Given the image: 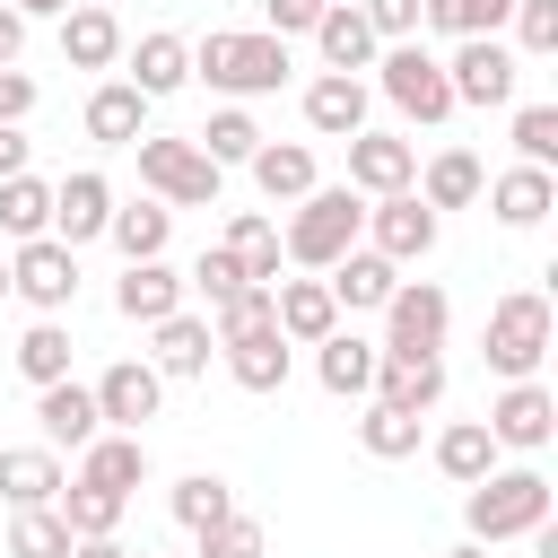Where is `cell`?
I'll list each match as a JSON object with an SVG mask.
<instances>
[{"label":"cell","instance_id":"obj_1","mask_svg":"<svg viewBox=\"0 0 558 558\" xmlns=\"http://www.w3.org/2000/svg\"><path fill=\"white\" fill-rule=\"evenodd\" d=\"M357 227H366V192H349V183H314L305 201H288L279 262H296V270H331V262L357 244Z\"/></svg>","mask_w":558,"mask_h":558},{"label":"cell","instance_id":"obj_2","mask_svg":"<svg viewBox=\"0 0 558 558\" xmlns=\"http://www.w3.org/2000/svg\"><path fill=\"white\" fill-rule=\"evenodd\" d=\"M549 497H558V488H549L532 462H514V471H488V480L462 488V523H471L480 549H497V541H532V532L549 523Z\"/></svg>","mask_w":558,"mask_h":558},{"label":"cell","instance_id":"obj_3","mask_svg":"<svg viewBox=\"0 0 558 558\" xmlns=\"http://www.w3.org/2000/svg\"><path fill=\"white\" fill-rule=\"evenodd\" d=\"M288 35H235V26H209L201 44H192V78H209L218 96H270V87H288Z\"/></svg>","mask_w":558,"mask_h":558},{"label":"cell","instance_id":"obj_4","mask_svg":"<svg viewBox=\"0 0 558 558\" xmlns=\"http://www.w3.org/2000/svg\"><path fill=\"white\" fill-rule=\"evenodd\" d=\"M480 357H488V375H497V384L541 375V357H549V296H541V288H506V296L488 305Z\"/></svg>","mask_w":558,"mask_h":558},{"label":"cell","instance_id":"obj_5","mask_svg":"<svg viewBox=\"0 0 558 558\" xmlns=\"http://www.w3.org/2000/svg\"><path fill=\"white\" fill-rule=\"evenodd\" d=\"M131 148H140V183H148L166 209H218L227 166H209L192 140H174V131H140Z\"/></svg>","mask_w":558,"mask_h":558},{"label":"cell","instance_id":"obj_6","mask_svg":"<svg viewBox=\"0 0 558 558\" xmlns=\"http://www.w3.org/2000/svg\"><path fill=\"white\" fill-rule=\"evenodd\" d=\"M375 87L410 113V122H445L453 113V87H445V61L418 44V35H401V44H384L375 52Z\"/></svg>","mask_w":558,"mask_h":558},{"label":"cell","instance_id":"obj_7","mask_svg":"<svg viewBox=\"0 0 558 558\" xmlns=\"http://www.w3.org/2000/svg\"><path fill=\"white\" fill-rule=\"evenodd\" d=\"M445 87H453V105H514L523 61H514V44H497V35H453Z\"/></svg>","mask_w":558,"mask_h":558},{"label":"cell","instance_id":"obj_8","mask_svg":"<svg viewBox=\"0 0 558 558\" xmlns=\"http://www.w3.org/2000/svg\"><path fill=\"white\" fill-rule=\"evenodd\" d=\"M436 227H445V218H436L418 192H375L357 235H366L384 262H401V270H410V262H427V253H436Z\"/></svg>","mask_w":558,"mask_h":558},{"label":"cell","instance_id":"obj_9","mask_svg":"<svg viewBox=\"0 0 558 558\" xmlns=\"http://www.w3.org/2000/svg\"><path fill=\"white\" fill-rule=\"evenodd\" d=\"M9 296H26L35 314H61V305L78 296V253H70L61 235H26V244L9 253Z\"/></svg>","mask_w":558,"mask_h":558},{"label":"cell","instance_id":"obj_10","mask_svg":"<svg viewBox=\"0 0 558 558\" xmlns=\"http://www.w3.org/2000/svg\"><path fill=\"white\" fill-rule=\"evenodd\" d=\"M375 314H384V340L375 349H445V331H453V296L436 279H401Z\"/></svg>","mask_w":558,"mask_h":558},{"label":"cell","instance_id":"obj_11","mask_svg":"<svg viewBox=\"0 0 558 558\" xmlns=\"http://www.w3.org/2000/svg\"><path fill=\"white\" fill-rule=\"evenodd\" d=\"M488 436H497V453H541V445L558 436V401H549V384H541V375L506 384V392L488 401Z\"/></svg>","mask_w":558,"mask_h":558},{"label":"cell","instance_id":"obj_12","mask_svg":"<svg viewBox=\"0 0 558 558\" xmlns=\"http://www.w3.org/2000/svg\"><path fill=\"white\" fill-rule=\"evenodd\" d=\"M87 392H96V418H105V427H131V436H140V418H157V401H166V375H157L148 357H113Z\"/></svg>","mask_w":558,"mask_h":558},{"label":"cell","instance_id":"obj_13","mask_svg":"<svg viewBox=\"0 0 558 558\" xmlns=\"http://www.w3.org/2000/svg\"><path fill=\"white\" fill-rule=\"evenodd\" d=\"M366 401H392V410H418V418H427V410L445 401V357H436V349H384Z\"/></svg>","mask_w":558,"mask_h":558},{"label":"cell","instance_id":"obj_14","mask_svg":"<svg viewBox=\"0 0 558 558\" xmlns=\"http://www.w3.org/2000/svg\"><path fill=\"white\" fill-rule=\"evenodd\" d=\"M105 218H113V183L96 174V166H78V174H61L52 183V235L78 253V244H96L105 235Z\"/></svg>","mask_w":558,"mask_h":558},{"label":"cell","instance_id":"obj_15","mask_svg":"<svg viewBox=\"0 0 558 558\" xmlns=\"http://www.w3.org/2000/svg\"><path fill=\"white\" fill-rule=\"evenodd\" d=\"M183 270L157 253V262H122V279H113V314L122 323H166V314H183Z\"/></svg>","mask_w":558,"mask_h":558},{"label":"cell","instance_id":"obj_16","mask_svg":"<svg viewBox=\"0 0 558 558\" xmlns=\"http://www.w3.org/2000/svg\"><path fill=\"white\" fill-rule=\"evenodd\" d=\"M122 44H131V35H122V17H113L105 0H70V9H61V61H70V70H113Z\"/></svg>","mask_w":558,"mask_h":558},{"label":"cell","instance_id":"obj_17","mask_svg":"<svg viewBox=\"0 0 558 558\" xmlns=\"http://www.w3.org/2000/svg\"><path fill=\"white\" fill-rule=\"evenodd\" d=\"M410 174H418V148L410 140H392V131H349V192H410Z\"/></svg>","mask_w":558,"mask_h":558},{"label":"cell","instance_id":"obj_18","mask_svg":"<svg viewBox=\"0 0 558 558\" xmlns=\"http://www.w3.org/2000/svg\"><path fill=\"white\" fill-rule=\"evenodd\" d=\"M323 288H331V305H340V314H375V305L401 288V262H384L375 244H349V253L323 270Z\"/></svg>","mask_w":558,"mask_h":558},{"label":"cell","instance_id":"obj_19","mask_svg":"<svg viewBox=\"0 0 558 558\" xmlns=\"http://www.w3.org/2000/svg\"><path fill=\"white\" fill-rule=\"evenodd\" d=\"M270 323H279L288 349H314L323 331H340V305H331L323 279H270Z\"/></svg>","mask_w":558,"mask_h":558},{"label":"cell","instance_id":"obj_20","mask_svg":"<svg viewBox=\"0 0 558 558\" xmlns=\"http://www.w3.org/2000/svg\"><path fill=\"white\" fill-rule=\"evenodd\" d=\"M35 427H44L52 453H78L105 418H96V392H87L78 375H61V384H35Z\"/></svg>","mask_w":558,"mask_h":558},{"label":"cell","instance_id":"obj_21","mask_svg":"<svg viewBox=\"0 0 558 558\" xmlns=\"http://www.w3.org/2000/svg\"><path fill=\"white\" fill-rule=\"evenodd\" d=\"M78 480H87V488L131 497V488L148 480V436H131V427H96V436L78 445Z\"/></svg>","mask_w":558,"mask_h":558},{"label":"cell","instance_id":"obj_22","mask_svg":"<svg viewBox=\"0 0 558 558\" xmlns=\"http://www.w3.org/2000/svg\"><path fill=\"white\" fill-rule=\"evenodd\" d=\"M218 357H227V375H235L244 392H279L296 349L279 340V323H253V331H227V340H218Z\"/></svg>","mask_w":558,"mask_h":558},{"label":"cell","instance_id":"obj_23","mask_svg":"<svg viewBox=\"0 0 558 558\" xmlns=\"http://www.w3.org/2000/svg\"><path fill=\"white\" fill-rule=\"evenodd\" d=\"M314 52H323V70H375L384 35L357 17V0H323V17H314Z\"/></svg>","mask_w":558,"mask_h":558},{"label":"cell","instance_id":"obj_24","mask_svg":"<svg viewBox=\"0 0 558 558\" xmlns=\"http://www.w3.org/2000/svg\"><path fill=\"white\" fill-rule=\"evenodd\" d=\"M122 61H131V87L157 105V96H174L183 78H192V44L174 35V26H148L140 44H122Z\"/></svg>","mask_w":558,"mask_h":558},{"label":"cell","instance_id":"obj_25","mask_svg":"<svg viewBox=\"0 0 558 558\" xmlns=\"http://www.w3.org/2000/svg\"><path fill=\"white\" fill-rule=\"evenodd\" d=\"M375 357H384V349L357 340V331H323V340H314V375H323L331 401H366V392H375Z\"/></svg>","mask_w":558,"mask_h":558},{"label":"cell","instance_id":"obj_26","mask_svg":"<svg viewBox=\"0 0 558 558\" xmlns=\"http://www.w3.org/2000/svg\"><path fill=\"white\" fill-rule=\"evenodd\" d=\"M305 131H323V140L366 131V78H357V70H323V78L305 87Z\"/></svg>","mask_w":558,"mask_h":558},{"label":"cell","instance_id":"obj_27","mask_svg":"<svg viewBox=\"0 0 558 558\" xmlns=\"http://www.w3.org/2000/svg\"><path fill=\"white\" fill-rule=\"evenodd\" d=\"M480 183H488V166H480L471 148H436V157L410 174V192H418L436 218H445V209H471V201H480Z\"/></svg>","mask_w":558,"mask_h":558},{"label":"cell","instance_id":"obj_28","mask_svg":"<svg viewBox=\"0 0 558 558\" xmlns=\"http://www.w3.org/2000/svg\"><path fill=\"white\" fill-rule=\"evenodd\" d=\"M480 192H488L497 227H541V218L558 209V174H549V166H506V174L480 183Z\"/></svg>","mask_w":558,"mask_h":558},{"label":"cell","instance_id":"obj_29","mask_svg":"<svg viewBox=\"0 0 558 558\" xmlns=\"http://www.w3.org/2000/svg\"><path fill=\"white\" fill-rule=\"evenodd\" d=\"M148 366L157 375H209V357H218V331H209V314H166V323H148Z\"/></svg>","mask_w":558,"mask_h":558},{"label":"cell","instance_id":"obj_30","mask_svg":"<svg viewBox=\"0 0 558 558\" xmlns=\"http://www.w3.org/2000/svg\"><path fill=\"white\" fill-rule=\"evenodd\" d=\"M61 453L52 445H0V506H52L61 497Z\"/></svg>","mask_w":558,"mask_h":558},{"label":"cell","instance_id":"obj_31","mask_svg":"<svg viewBox=\"0 0 558 558\" xmlns=\"http://www.w3.org/2000/svg\"><path fill=\"white\" fill-rule=\"evenodd\" d=\"M105 244H113L122 262H157V253L174 244V209H166V201H113Z\"/></svg>","mask_w":558,"mask_h":558},{"label":"cell","instance_id":"obj_32","mask_svg":"<svg viewBox=\"0 0 558 558\" xmlns=\"http://www.w3.org/2000/svg\"><path fill=\"white\" fill-rule=\"evenodd\" d=\"M140 131H148V96H140L131 78H96V96H87V140L131 148Z\"/></svg>","mask_w":558,"mask_h":558},{"label":"cell","instance_id":"obj_33","mask_svg":"<svg viewBox=\"0 0 558 558\" xmlns=\"http://www.w3.org/2000/svg\"><path fill=\"white\" fill-rule=\"evenodd\" d=\"M244 166H253L262 201H305V192L323 183V174H314V148H305V140H262V148H253Z\"/></svg>","mask_w":558,"mask_h":558},{"label":"cell","instance_id":"obj_34","mask_svg":"<svg viewBox=\"0 0 558 558\" xmlns=\"http://www.w3.org/2000/svg\"><path fill=\"white\" fill-rule=\"evenodd\" d=\"M436 471H445L453 488L488 480V471H497V436H488V418H453V427L436 436Z\"/></svg>","mask_w":558,"mask_h":558},{"label":"cell","instance_id":"obj_35","mask_svg":"<svg viewBox=\"0 0 558 558\" xmlns=\"http://www.w3.org/2000/svg\"><path fill=\"white\" fill-rule=\"evenodd\" d=\"M122 506H131V497L87 488V480H61V497H52V514L70 523V541H105V532H122Z\"/></svg>","mask_w":558,"mask_h":558},{"label":"cell","instance_id":"obj_36","mask_svg":"<svg viewBox=\"0 0 558 558\" xmlns=\"http://www.w3.org/2000/svg\"><path fill=\"white\" fill-rule=\"evenodd\" d=\"M0 235H9V244L52 235V183H44V174H9V183H0Z\"/></svg>","mask_w":558,"mask_h":558},{"label":"cell","instance_id":"obj_37","mask_svg":"<svg viewBox=\"0 0 558 558\" xmlns=\"http://www.w3.org/2000/svg\"><path fill=\"white\" fill-rule=\"evenodd\" d=\"M17 375H26V384H61V375H70V323H61V314H35V323L17 331Z\"/></svg>","mask_w":558,"mask_h":558},{"label":"cell","instance_id":"obj_38","mask_svg":"<svg viewBox=\"0 0 558 558\" xmlns=\"http://www.w3.org/2000/svg\"><path fill=\"white\" fill-rule=\"evenodd\" d=\"M418 436H427V418H418V410H392V401H366V418H357V445H366L375 462H410Z\"/></svg>","mask_w":558,"mask_h":558},{"label":"cell","instance_id":"obj_39","mask_svg":"<svg viewBox=\"0 0 558 558\" xmlns=\"http://www.w3.org/2000/svg\"><path fill=\"white\" fill-rule=\"evenodd\" d=\"M166 514H174L183 532H209L218 514H235V488H227L218 471H183V480L166 488Z\"/></svg>","mask_w":558,"mask_h":558},{"label":"cell","instance_id":"obj_40","mask_svg":"<svg viewBox=\"0 0 558 558\" xmlns=\"http://www.w3.org/2000/svg\"><path fill=\"white\" fill-rule=\"evenodd\" d=\"M192 148H201L209 166H244V157L262 148V122H253L244 105H218V113H209V131H192Z\"/></svg>","mask_w":558,"mask_h":558},{"label":"cell","instance_id":"obj_41","mask_svg":"<svg viewBox=\"0 0 558 558\" xmlns=\"http://www.w3.org/2000/svg\"><path fill=\"white\" fill-rule=\"evenodd\" d=\"M218 244L244 262V279H262V288L279 279V227H270V218H253V209H244V218H227V235H218Z\"/></svg>","mask_w":558,"mask_h":558},{"label":"cell","instance_id":"obj_42","mask_svg":"<svg viewBox=\"0 0 558 558\" xmlns=\"http://www.w3.org/2000/svg\"><path fill=\"white\" fill-rule=\"evenodd\" d=\"M9 558H70V523L52 506H9Z\"/></svg>","mask_w":558,"mask_h":558},{"label":"cell","instance_id":"obj_43","mask_svg":"<svg viewBox=\"0 0 558 558\" xmlns=\"http://www.w3.org/2000/svg\"><path fill=\"white\" fill-rule=\"evenodd\" d=\"M506 9L514 0H418V26H436V35H497Z\"/></svg>","mask_w":558,"mask_h":558},{"label":"cell","instance_id":"obj_44","mask_svg":"<svg viewBox=\"0 0 558 558\" xmlns=\"http://www.w3.org/2000/svg\"><path fill=\"white\" fill-rule=\"evenodd\" d=\"M506 26H514V61H549L558 52V0H514Z\"/></svg>","mask_w":558,"mask_h":558},{"label":"cell","instance_id":"obj_45","mask_svg":"<svg viewBox=\"0 0 558 558\" xmlns=\"http://www.w3.org/2000/svg\"><path fill=\"white\" fill-rule=\"evenodd\" d=\"M192 541H201L192 558H262V549H270V532H262L244 506H235V514H218V523H209V532H192Z\"/></svg>","mask_w":558,"mask_h":558},{"label":"cell","instance_id":"obj_46","mask_svg":"<svg viewBox=\"0 0 558 558\" xmlns=\"http://www.w3.org/2000/svg\"><path fill=\"white\" fill-rule=\"evenodd\" d=\"M514 157L558 166V105H514Z\"/></svg>","mask_w":558,"mask_h":558},{"label":"cell","instance_id":"obj_47","mask_svg":"<svg viewBox=\"0 0 558 558\" xmlns=\"http://www.w3.org/2000/svg\"><path fill=\"white\" fill-rule=\"evenodd\" d=\"M183 288H201L209 305H227V296H235V288H253V279H244V262H235L227 244H209V253H201V262L183 270Z\"/></svg>","mask_w":558,"mask_h":558},{"label":"cell","instance_id":"obj_48","mask_svg":"<svg viewBox=\"0 0 558 558\" xmlns=\"http://www.w3.org/2000/svg\"><path fill=\"white\" fill-rule=\"evenodd\" d=\"M357 17L384 35V44H401V35H418V0H357Z\"/></svg>","mask_w":558,"mask_h":558},{"label":"cell","instance_id":"obj_49","mask_svg":"<svg viewBox=\"0 0 558 558\" xmlns=\"http://www.w3.org/2000/svg\"><path fill=\"white\" fill-rule=\"evenodd\" d=\"M262 17H270V35H314L323 0H262Z\"/></svg>","mask_w":558,"mask_h":558},{"label":"cell","instance_id":"obj_50","mask_svg":"<svg viewBox=\"0 0 558 558\" xmlns=\"http://www.w3.org/2000/svg\"><path fill=\"white\" fill-rule=\"evenodd\" d=\"M26 113H35V78L9 61V70H0V122H26Z\"/></svg>","mask_w":558,"mask_h":558},{"label":"cell","instance_id":"obj_51","mask_svg":"<svg viewBox=\"0 0 558 558\" xmlns=\"http://www.w3.org/2000/svg\"><path fill=\"white\" fill-rule=\"evenodd\" d=\"M26 157H35V140H26L17 122H0V183H9V174H26Z\"/></svg>","mask_w":558,"mask_h":558},{"label":"cell","instance_id":"obj_52","mask_svg":"<svg viewBox=\"0 0 558 558\" xmlns=\"http://www.w3.org/2000/svg\"><path fill=\"white\" fill-rule=\"evenodd\" d=\"M17 52H26V17H17V9H9V0H0V70H9V61H17Z\"/></svg>","mask_w":558,"mask_h":558},{"label":"cell","instance_id":"obj_53","mask_svg":"<svg viewBox=\"0 0 558 558\" xmlns=\"http://www.w3.org/2000/svg\"><path fill=\"white\" fill-rule=\"evenodd\" d=\"M70 558H131V549H122V541L105 532V541H70Z\"/></svg>","mask_w":558,"mask_h":558},{"label":"cell","instance_id":"obj_54","mask_svg":"<svg viewBox=\"0 0 558 558\" xmlns=\"http://www.w3.org/2000/svg\"><path fill=\"white\" fill-rule=\"evenodd\" d=\"M9 9H17V17H61L70 0H9Z\"/></svg>","mask_w":558,"mask_h":558},{"label":"cell","instance_id":"obj_55","mask_svg":"<svg viewBox=\"0 0 558 558\" xmlns=\"http://www.w3.org/2000/svg\"><path fill=\"white\" fill-rule=\"evenodd\" d=\"M445 558H488V549H480V541H462V549H445Z\"/></svg>","mask_w":558,"mask_h":558},{"label":"cell","instance_id":"obj_56","mask_svg":"<svg viewBox=\"0 0 558 558\" xmlns=\"http://www.w3.org/2000/svg\"><path fill=\"white\" fill-rule=\"evenodd\" d=\"M0 296H9V253H0Z\"/></svg>","mask_w":558,"mask_h":558},{"label":"cell","instance_id":"obj_57","mask_svg":"<svg viewBox=\"0 0 558 558\" xmlns=\"http://www.w3.org/2000/svg\"><path fill=\"white\" fill-rule=\"evenodd\" d=\"M140 558H148V549H140Z\"/></svg>","mask_w":558,"mask_h":558}]
</instances>
